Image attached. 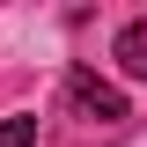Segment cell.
Masks as SVG:
<instances>
[{"label":"cell","instance_id":"7a4b0ae2","mask_svg":"<svg viewBox=\"0 0 147 147\" xmlns=\"http://www.w3.org/2000/svg\"><path fill=\"white\" fill-rule=\"evenodd\" d=\"M118 66H125V74H132V81H147V15H140V22H132V30H125V37H118Z\"/></svg>","mask_w":147,"mask_h":147},{"label":"cell","instance_id":"6da1fadb","mask_svg":"<svg viewBox=\"0 0 147 147\" xmlns=\"http://www.w3.org/2000/svg\"><path fill=\"white\" fill-rule=\"evenodd\" d=\"M66 103H74V118H96V125H118V118H125V96L110 88V81H96L88 66L66 74Z\"/></svg>","mask_w":147,"mask_h":147},{"label":"cell","instance_id":"3957f363","mask_svg":"<svg viewBox=\"0 0 147 147\" xmlns=\"http://www.w3.org/2000/svg\"><path fill=\"white\" fill-rule=\"evenodd\" d=\"M0 147H37V118H0Z\"/></svg>","mask_w":147,"mask_h":147}]
</instances>
